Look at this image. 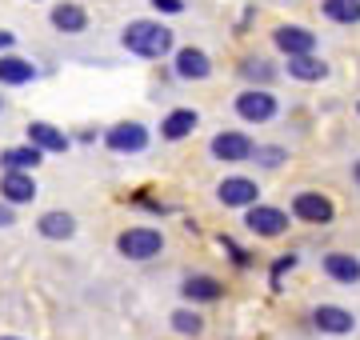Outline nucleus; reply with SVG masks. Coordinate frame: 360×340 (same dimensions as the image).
<instances>
[{"label": "nucleus", "instance_id": "obj_28", "mask_svg": "<svg viewBox=\"0 0 360 340\" xmlns=\"http://www.w3.org/2000/svg\"><path fill=\"white\" fill-rule=\"evenodd\" d=\"M156 13H165V16H176V13H184V0H148Z\"/></svg>", "mask_w": 360, "mask_h": 340}, {"label": "nucleus", "instance_id": "obj_30", "mask_svg": "<svg viewBox=\"0 0 360 340\" xmlns=\"http://www.w3.org/2000/svg\"><path fill=\"white\" fill-rule=\"evenodd\" d=\"M16 44V32H8V28H0V53H8Z\"/></svg>", "mask_w": 360, "mask_h": 340}, {"label": "nucleus", "instance_id": "obj_18", "mask_svg": "<svg viewBox=\"0 0 360 340\" xmlns=\"http://www.w3.org/2000/svg\"><path fill=\"white\" fill-rule=\"evenodd\" d=\"M321 268L336 285H360V256H352V252H324Z\"/></svg>", "mask_w": 360, "mask_h": 340}, {"label": "nucleus", "instance_id": "obj_6", "mask_svg": "<svg viewBox=\"0 0 360 340\" xmlns=\"http://www.w3.org/2000/svg\"><path fill=\"white\" fill-rule=\"evenodd\" d=\"M245 228L252 236H264V240H276V236L288 233V212L284 209H272V204H248L245 209Z\"/></svg>", "mask_w": 360, "mask_h": 340}, {"label": "nucleus", "instance_id": "obj_22", "mask_svg": "<svg viewBox=\"0 0 360 340\" xmlns=\"http://www.w3.org/2000/svg\"><path fill=\"white\" fill-rule=\"evenodd\" d=\"M321 13L333 25H360V0H321Z\"/></svg>", "mask_w": 360, "mask_h": 340}, {"label": "nucleus", "instance_id": "obj_29", "mask_svg": "<svg viewBox=\"0 0 360 340\" xmlns=\"http://www.w3.org/2000/svg\"><path fill=\"white\" fill-rule=\"evenodd\" d=\"M13 224H16L13 204H8V200H0V228H13Z\"/></svg>", "mask_w": 360, "mask_h": 340}, {"label": "nucleus", "instance_id": "obj_12", "mask_svg": "<svg viewBox=\"0 0 360 340\" xmlns=\"http://www.w3.org/2000/svg\"><path fill=\"white\" fill-rule=\"evenodd\" d=\"M28 144H37L44 157H56V152H68V132L56 129V124H49V120H28Z\"/></svg>", "mask_w": 360, "mask_h": 340}, {"label": "nucleus", "instance_id": "obj_17", "mask_svg": "<svg viewBox=\"0 0 360 340\" xmlns=\"http://www.w3.org/2000/svg\"><path fill=\"white\" fill-rule=\"evenodd\" d=\"M200 124V112L196 108H172L165 120H160V140L176 144V140H188Z\"/></svg>", "mask_w": 360, "mask_h": 340}, {"label": "nucleus", "instance_id": "obj_34", "mask_svg": "<svg viewBox=\"0 0 360 340\" xmlns=\"http://www.w3.org/2000/svg\"><path fill=\"white\" fill-rule=\"evenodd\" d=\"M356 117H360V100H356Z\"/></svg>", "mask_w": 360, "mask_h": 340}, {"label": "nucleus", "instance_id": "obj_23", "mask_svg": "<svg viewBox=\"0 0 360 340\" xmlns=\"http://www.w3.org/2000/svg\"><path fill=\"white\" fill-rule=\"evenodd\" d=\"M168 325H172V332L176 336H205V316L196 313V308H176V313L168 316Z\"/></svg>", "mask_w": 360, "mask_h": 340}, {"label": "nucleus", "instance_id": "obj_2", "mask_svg": "<svg viewBox=\"0 0 360 340\" xmlns=\"http://www.w3.org/2000/svg\"><path fill=\"white\" fill-rule=\"evenodd\" d=\"M116 252L124 261H153L165 252V233L160 228H148V224H136V228H124L116 236Z\"/></svg>", "mask_w": 360, "mask_h": 340}, {"label": "nucleus", "instance_id": "obj_10", "mask_svg": "<svg viewBox=\"0 0 360 340\" xmlns=\"http://www.w3.org/2000/svg\"><path fill=\"white\" fill-rule=\"evenodd\" d=\"M272 44L284 56H300V53H316V32L304 25H276L272 28Z\"/></svg>", "mask_w": 360, "mask_h": 340}, {"label": "nucleus", "instance_id": "obj_11", "mask_svg": "<svg viewBox=\"0 0 360 340\" xmlns=\"http://www.w3.org/2000/svg\"><path fill=\"white\" fill-rule=\"evenodd\" d=\"M312 328L324 332V336H348L356 328V316L348 308H340V304H316L312 308Z\"/></svg>", "mask_w": 360, "mask_h": 340}, {"label": "nucleus", "instance_id": "obj_21", "mask_svg": "<svg viewBox=\"0 0 360 340\" xmlns=\"http://www.w3.org/2000/svg\"><path fill=\"white\" fill-rule=\"evenodd\" d=\"M288 77L300 80V84H316V80H328V65H324L316 53L288 56Z\"/></svg>", "mask_w": 360, "mask_h": 340}, {"label": "nucleus", "instance_id": "obj_4", "mask_svg": "<svg viewBox=\"0 0 360 340\" xmlns=\"http://www.w3.org/2000/svg\"><path fill=\"white\" fill-rule=\"evenodd\" d=\"M153 144V132L144 129L141 120H120L112 129H104V148L116 152V157H136Z\"/></svg>", "mask_w": 360, "mask_h": 340}, {"label": "nucleus", "instance_id": "obj_14", "mask_svg": "<svg viewBox=\"0 0 360 340\" xmlns=\"http://www.w3.org/2000/svg\"><path fill=\"white\" fill-rule=\"evenodd\" d=\"M37 77H40V68L32 60H25L16 53H0V89H25Z\"/></svg>", "mask_w": 360, "mask_h": 340}, {"label": "nucleus", "instance_id": "obj_15", "mask_svg": "<svg viewBox=\"0 0 360 340\" xmlns=\"http://www.w3.org/2000/svg\"><path fill=\"white\" fill-rule=\"evenodd\" d=\"M180 296L193 304H217L224 301V285H220L217 276H205V273H193L180 280Z\"/></svg>", "mask_w": 360, "mask_h": 340}, {"label": "nucleus", "instance_id": "obj_3", "mask_svg": "<svg viewBox=\"0 0 360 340\" xmlns=\"http://www.w3.org/2000/svg\"><path fill=\"white\" fill-rule=\"evenodd\" d=\"M232 108H236V117L245 120V124H269V120H276V112H281V100H276L264 84H248V89L232 100Z\"/></svg>", "mask_w": 360, "mask_h": 340}, {"label": "nucleus", "instance_id": "obj_8", "mask_svg": "<svg viewBox=\"0 0 360 340\" xmlns=\"http://www.w3.org/2000/svg\"><path fill=\"white\" fill-rule=\"evenodd\" d=\"M217 200L224 209H248V204L260 200V184L248 181V176H224L217 184Z\"/></svg>", "mask_w": 360, "mask_h": 340}, {"label": "nucleus", "instance_id": "obj_26", "mask_svg": "<svg viewBox=\"0 0 360 340\" xmlns=\"http://www.w3.org/2000/svg\"><path fill=\"white\" fill-rule=\"evenodd\" d=\"M220 249L232 256V264H236V268H248V264H252V252H245L236 240H232V236H220Z\"/></svg>", "mask_w": 360, "mask_h": 340}, {"label": "nucleus", "instance_id": "obj_7", "mask_svg": "<svg viewBox=\"0 0 360 340\" xmlns=\"http://www.w3.org/2000/svg\"><path fill=\"white\" fill-rule=\"evenodd\" d=\"M172 77L184 80V84H200V80L212 77V56L205 48H172Z\"/></svg>", "mask_w": 360, "mask_h": 340}, {"label": "nucleus", "instance_id": "obj_19", "mask_svg": "<svg viewBox=\"0 0 360 340\" xmlns=\"http://www.w3.org/2000/svg\"><path fill=\"white\" fill-rule=\"evenodd\" d=\"M37 233L44 236V240H72V236H77V216H72V212H65V209L40 212Z\"/></svg>", "mask_w": 360, "mask_h": 340}, {"label": "nucleus", "instance_id": "obj_13", "mask_svg": "<svg viewBox=\"0 0 360 340\" xmlns=\"http://www.w3.org/2000/svg\"><path fill=\"white\" fill-rule=\"evenodd\" d=\"M49 20H52L56 32H65V37H80V32L89 28V8L77 4V0H60V4H52Z\"/></svg>", "mask_w": 360, "mask_h": 340}, {"label": "nucleus", "instance_id": "obj_5", "mask_svg": "<svg viewBox=\"0 0 360 340\" xmlns=\"http://www.w3.org/2000/svg\"><path fill=\"white\" fill-rule=\"evenodd\" d=\"M252 148H257L252 136H248V132H236V129H224L208 140V152H212V160H220V164H245V160H252Z\"/></svg>", "mask_w": 360, "mask_h": 340}, {"label": "nucleus", "instance_id": "obj_1", "mask_svg": "<svg viewBox=\"0 0 360 340\" xmlns=\"http://www.w3.org/2000/svg\"><path fill=\"white\" fill-rule=\"evenodd\" d=\"M120 44H124V53L141 56V60H165L176 48V37H172L168 25L144 16V20H129V25L120 28Z\"/></svg>", "mask_w": 360, "mask_h": 340}, {"label": "nucleus", "instance_id": "obj_32", "mask_svg": "<svg viewBox=\"0 0 360 340\" xmlns=\"http://www.w3.org/2000/svg\"><path fill=\"white\" fill-rule=\"evenodd\" d=\"M4 108H8V100H4V96H0V117H4Z\"/></svg>", "mask_w": 360, "mask_h": 340}, {"label": "nucleus", "instance_id": "obj_31", "mask_svg": "<svg viewBox=\"0 0 360 340\" xmlns=\"http://www.w3.org/2000/svg\"><path fill=\"white\" fill-rule=\"evenodd\" d=\"M352 181L360 184V160H352Z\"/></svg>", "mask_w": 360, "mask_h": 340}, {"label": "nucleus", "instance_id": "obj_25", "mask_svg": "<svg viewBox=\"0 0 360 340\" xmlns=\"http://www.w3.org/2000/svg\"><path fill=\"white\" fill-rule=\"evenodd\" d=\"M252 157H257L260 169H281L284 160H288V148H276V144H257V148H252Z\"/></svg>", "mask_w": 360, "mask_h": 340}, {"label": "nucleus", "instance_id": "obj_33", "mask_svg": "<svg viewBox=\"0 0 360 340\" xmlns=\"http://www.w3.org/2000/svg\"><path fill=\"white\" fill-rule=\"evenodd\" d=\"M0 340H20V336H0Z\"/></svg>", "mask_w": 360, "mask_h": 340}, {"label": "nucleus", "instance_id": "obj_24", "mask_svg": "<svg viewBox=\"0 0 360 340\" xmlns=\"http://www.w3.org/2000/svg\"><path fill=\"white\" fill-rule=\"evenodd\" d=\"M240 77L252 80V84H264V89H269L272 77H276V68H272L264 56H245V60H240Z\"/></svg>", "mask_w": 360, "mask_h": 340}, {"label": "nucleus", "instance_id": "obj_9", "mask_svg": "<svg viewBox=\"0 0 360 340\" xmlns=\"http://www.w3.org/2000/svg\"><path fill=\"white\" fill-rule=\"evenodd\" d=\"M292 216L296 221H304V224H333L336 209H333V200L324 197V192H296L292 197Z\"/></svg>", "mask_w": 360, "mask_h": 340}, {"label": "nucleus", "instance_id": "obj_16", "mask_svg": "<svg viewBox=\"0 0 360 340\" xmlns=\"http://www.w3.org/2000/svg\"><path fill=\"white\" fill-rule=\"evenodd\" d=\"M0 200H8L13 209L37 200V181L32 172H0Z\"/></svg>", "mask_w": 360, "mask_h": 340}, {"label": "nucleus", "instance_id": "obj_27", "mask_svg": "<svg viewBox=\"0 0 360 340\" xmlns=\"http://www.w3.org/2000/svg\"><path fill=\"white\" fill-rule=\"evenodd\" d=\"M292 268H296V256H292V252H288V256H281V261L272 264V292H281V276H284V273H292Z\"/></svg>", "mask_w": 360, "mask_h": 340}, {"label": "nucleus", "instance_id": "obj_20", "mask_svg": "<svg viewBox=\"0 0 360 340\" xmlns=\"http://www.w3.org/2000/svg\"><path fill=\"white\" fill-rule=\"evenodd\" d=\"M44 152H40L37 144H16V148H4L0 152V169L4 172H37Z\"/></svg>", "mask_w": 360, "mask_h": 340}]
</instances>
